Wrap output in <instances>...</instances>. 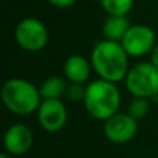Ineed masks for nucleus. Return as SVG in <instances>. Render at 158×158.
<instances>
[{
    "mask_svg": "<svg viewBox=\"0 0 158 158\" xmlns=\"http://www.w3.org/2000/svg\"><path fill=\"white\" fill-rule=\"evenodd\" d=\"M92 68L100 79L118 83L125 81L129 69V56L119 42L103 39L93 47L90 54Z\"/></svg>",
    "mask_w": 158,
    "mask_h": 158,
    "instance_id": "f257e3e1",
    "label": "nucleus"
},
{
    "mask_svg": "<svg viewBox=\"0 0 158 158\" xmlns=\"http://www.w3.org/2000/svg\"><path fill=\"white\" fill-rule=\"evenodd\" d=\"M2 101L11 114L29 117L38 112L43 98L39 87L32 82L22 78H11L2 87Z\"/></svg>",
    "mask_w": 158,
    "mask_h": 158,
    "instance_id": "f03ea898",
    "label": "nucleus"
},
{
    "mask_svg": "<svg viewBox=\"0 0 158 158\" xmlns=\"http://www.w3.org/2000/svg\"><path fill=\"white\" fill-rule=\"evenodd\" d=\"M83 106L87 114L97 121H107L119 112L121 92L117 83L104 79L89 82L86 86Z\"/></svg>",
    "mask_w": 158,
    "mask_h": 158,
    "instance_id": "7ed1b4c3",
    "label": "nucleus"
},
{
    "mask_svg": "<svg viewBox=\"0 0 158 158\" xmlns=\"http://www.w3.org/2000/svg\"><path fill=\"white\" fill-rule=\"evenodd\" d=\"M125 86L133 97H158V68L151 61L135 64L125 78Z\"/></svg>",
    "mask_w": 158,
    "mask_h": 158,
    "instance_id": "20e7f679",
    "label": "nucleus"
},
{
    "mask_svg": "<svg viewBox=\"0 0 158 158\" xmlns=\"http://www.w3.org/2000/svg\"><path fill=\"white\" fill-rule=\"evenodd\" d=\"M15 42L22 50L36 53L43 50L49 42V31L43 21L33 17L24 18L15 27Z\"/></svg>",
    "mask_w": 158,
    "mask_h": 158,
    "instance_id": "39448f33",
    "label": "nucleus"
},
{
    "mask_svg": "<svg viewBox=\"0 0 158 158\" xmlns=\"http://www.w3.org/2000/svg\"><path fill=\"white\" fill-rule=\"evenodd\" d=\"M121 44L129 57H143L146 54H151L157 44L156 32L148 25L133 24L121 40Z\"/></svg>",
    "mask_w": 158,
    "mask_h": 158,
    "instance_id": "423d86ee",
    "label": "nucleus"
},
{
    "mask_svg": "<svg viewBox=\"0 0 158 158\" xmlns=\"http://www.w3.org/2000/svg\"><path fill=\"white\" fill-rule=\"evenodd\" d=\"M137 131H139L137 121L128 112H117L111 118L104 121L103 126L104 136L107 137V140L115 144L131 142L136 136Z\"/></svg>",
    "mask_w": 158,
    "mask_h": 158,
    "instance_id": "0eeeda50",
    "label": "nucleus"
},
{
    "mask_svg": "<svg viewBox=\"0 0 158 158\" xmlns=\"http://www.w3.org/2000/svg\"><path fill=\"white\" fill-rule=\"evenodd\" d=\"M38 122L42 129L46 132L54 133L58 132L67 125L68 121V111L67 106L61 100H43L39 107L38 112Z\"/></svg>",
    "mask_w": 158,
    "mask_h": 158,
    "instance_id": "6e6552de",
    "label": "nucleus"
},
{
    "mask_svg": "<svg viewBox=\"0 0 158 158\" xmlns=\"http://www.w3.org/2000/svg\"><path fill=\"white\" fill-rule=\"evenodd\" d=\"M35 136L29 126L24 123H14L8 126L3 137L4 150L11 157H19L27 154L32 148Z\"/></svg>",
    "mask_w": 158,
    "mask_h": 158,
    "instance_id": "1a4fd4ad",
    "label": "nucleus"
},
{
    "mask_svg": "<svg viewBox=\"0 0 158 158\" xmlns=\"http://www.w3.org/2000/svg\"><path fill=\"white\" fill-rule=\"evenodd\" d=\"M64 78L69 83L85 85L90 78L92 72V63L86 57L81 54H72L65 60L63 67Z\"/></svg>",
    "mask_w": 158,
    "mask_h": 158,
    "instance_id": "9d476101",
    "label": "nucleus"
},
{
    "mask_svg": "<svg viewBox=\"0 0 158 158\" xmlns=\"http://www.w3.org/2000/svg\"><path fill=\"white\" fill-rule=\"evenodd\" d=\"M131 22H129L128 17H122V15H108L107 19L103 24V35L104 39L107 40H112V42H119L123 39V36L126 35V32L131 28Z\"/></svg>",
    "mask_w": 158,
    "mask_h": 158,
    "instance_id": "9b49d317",
    "label": "nucleus"
},
{
    "mask_svg": "<svg viewBox=\"0 0 158 158\" xmlns=\"http://www.w3.org/2000/svg\"><path fill=\"white\" fill-rule=\"evenodd\" d=\"M68 81L63 77H49L42 82L40 87V94L43 100H61L65 96L67 89H68Z\"/></svg>",
    "mask_w": 158,
    "mask_h": 158,
    "instance_id": "f8f14e48",
    "label": "nucleus"
},
{
    "mask_svg": "<svg viewBox=\"0 0 158 158\" xmlns=\"http://www.w3.org/2000/svg\"><path fill=\"white\" fill-rule=\"evenodd\" d=\"M101 7L108 15L128 17L133 8V0H100Z\"/></svg>",
    "mask_w": 158,
    "mask_h": 158,
    "instance_id": "ddd939ff",
    "label": "nucleus"
},
{
    "mask_svg": "<svg viewBox=\"0 0 158 158\" xmlns=\"http://www.w3.org/2000/svg\"><path fill=\"white\" fill-rule=\"evenodd\" d=\"M128 112L131 117H133L136 121H140L146 118L150 112V103L148 98L144 97H133L128 104Z\"/></svg>",
    "mask_w": 158,
    "mask_h": 158,
    "instance_id": "4468645a",
    "label": "nucleus"
},
{
    "mask_svg": "<svg viewBox=\"0 0 158 158\" xmlns=\"http://www.w3.org/2000/svg\"><path fill=\"white\" fill-rule=\"evenodd\" d=\"M85 96H86V86L81 83H68L65 97L71 103H83Z\"/></svg>",
    "mask_w": 158,
    "mask_h": 158,
    "instance_id": "2eb2a0df",
    "label": "nucleus"
},
{
    "mask_svg": "<svg viewBox=\"0 0 158 158\" xmlns=\"http://www.w3.org/2000/svg\"><path fill=\"white\" fill-rule=\"evenodd\" d=\"M77 0H47V3L57 8H68L75 4Z\"/></svg>",
    "mask_w": 158,
    "mask_h": 158,
    "instance_id": "dca6fc26",
    "label": "nucleus"
},
{
    "mask_svg": "<svg viewBox=\"0 0 158 158\" xmlns=\"http://www.w3.org/2000/svg\"><path fill=\"white\" fill-rule=\"evenodd\" d=\"M150 61L158 68V43L156 44V47L153 49V52H151V54H150Z\"/></svg>",
    "mask_w": 158,
    "mask_h": 158,
    "instance_id": "f3484780",
    "label": "nucleus"
},
{
    "mask_svg": "<svg viewBox=\"0 0 158 158\" xmlns=\"http://www.w3.org/2000/svg\"><path fill=\"white\" fill-rule=\"evenodd\" d=\"M0 158H11L10 154H7V153H2L0 154Z\"/></svg>",
    "mask_w": 158,
    "mask_h": 158,
    "instance_id": "a211bd4d",
    "label": "nucleus"
},
{
    "mask_svg": "<svg viewBox=\"0 0 158 158\" xmlns=\"http://www.w3.org/2000/svg\"><path fill=\"white\" fill-rule=\"evenodd\" d=\"M157 98H158V97H157Z\"/></svg>",
    "mask_w": 158,
    "mask_h": 158,
    "instance_id": "6ab92c4d",
    "label": "nucleus"
}]
</instances>
